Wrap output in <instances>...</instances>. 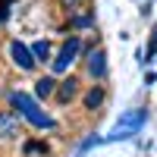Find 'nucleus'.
I'll return each instance as SVG.
<instances>
[{"label": "nucleus", "mask_w": 157, "mask_h": 157, "mask_svg": "<svg viewBox=\"0 0 157 157\" xmlns=\"http://www.w3.org/2000/svg\"><path fill=\"white\" fill-rule=\"evenodd\" d=\"M10 107L19 110V116L29 120L35 129H57V120L47 110H41V104H38L32 94H25V91H13L10 94Z\"/></svg>", "instance_id": "nucleus-1"}, {"label": "nucleus", "mask_w": 157, "mask_h": 157, "mask_svg": "<svg viewBox=\"0 0 157 157\" xmlns=\"http://www.w3.org/2000/svg\"><path fill=\"white\" fill-rule=\"evenodd\" d=\"M145 120H148V110L145 107H135V110H126L123 116H120V123L113 126V132L104 138V141H120V138H132L141 126H145Z\"/></svg>", "instance_id": "nucleus-2"}, {"label": "nucleus", "mask_w": 157, "mask_h": 157, "mask_svg": "<svg viewBox=\"0 0 157 157\" xmlns=\"http://www.w3.org/2000/svg\"><path fill=\"white\" fill-rule=\"evenodd\" d=\"M82 54V38L78 35H69L66 41H63V47H60V54L50 60V66H54V72H66L72 63H75V57Z\"/></svg>", "instance_id": "nucleus-3"}, {"label": "nucleus", "mask_w": 157, "mask_h": 157, "mask_svg": "<svg viewBox=\"0 0 157 157\" xmlns=\"http://www.w3.org/2000/svg\"><path fill=\"white\" fill-rule=\"evenodd\" d=\"M85 69H88V75L94 78V82H104V78H107V50L101 44L85 54Z\"/></svg>", "instance_id": "nucleus-4"}, {"label": "nucleus", "mask_w": 157, "mask_h": 157, "mask_svg": "<svg viewBox=\"0 0 157 157\" xmlns=\"http://www.w3.org/2000/svg\"><path fill=\"white\" fill-rule=\"evenodd\" d=\"M10 60H13V66H19L22 72H32L38 66L35 57H32V47L22 44V41H10Z\"/></svg>", "instance_id": "nucleus-5"}, {"label": "nucleus", "mask_w": 157, "mask_h": 157, "mask_svg": "<svg viewBox=\"0 0 157 157\" xmlns=\"http://www.w3.org/2000/svg\"><path fill=\"white\" fill-rule=\"evenodd\" d=\"M19 135V113L0 110V141H10Z\"/></svg>", "instance_id": "nucleus-6"}, {"label": "nucleus", "mask_w": 157, "mask_h": 157, "mask_svg": "<svg viewBox=\"0 0 157 157\" xmlns=\"http://www.w3.org/2000/svg\"><path fill=\"white\" fill-rule=\"evenodd\" d=\"M57 101L60 104H72L75 98H78V78L75 75H69V78H63V82H57Z\"/></svg>", "instance_id": "nucleus-7"}, {"label": "nucleus", "mask_w": 157, "mask_h": 157, "mask_svg": "<svg viewBox=\"0 0 157 157\" xmlns=\"http://www.w3.org/2000/svg\"><path fill=\"white\" fill-rule=\"evenodd\" d=\"M104 101H107V91H104V85H91L82 104H85V110H98Z\"/></svg>", "instance_id": "nucleus-8"}, {"label": "nucleus", "mask_w": 157, "mask_h": 157, "mask_svg": "<svg viewBox=\"0 0 157 157\" xmlns=\"http://www.w3.org/2000/svg\"><path fill=\"white\" fill-rule=\"evenodd\" d=\"M54 91H57V78L54 75H41V78H38V82H35V98H50V94H54Z\"/></svg>", "instance_id": "nucleus-9"}, {"label": "nucleus", "mask_w": 157, "mask_h": 157, "mask_svg": "<svg viewBox=\"0 0 157 157\" xmlns=\"http://www.w3.org/2000/svg\"><path fill=\"white\" fill-rule=\"evenodd\" d=\"M32 57H35V63L50 60V44H47V41H35V44H32Z\"/></svg>", "instance_id": "nucleus-10"}, {"label": "nucleus", "mask_w": 157, "mask_h": 157, "mask_svg": "<svg viewBox=\"0 0 157 157\" xmlns=\"http://www.w3.org/2000/svg\"><path fill=\"white\" fill-rule=\"evenodd\" d=\"M22 154H25V157H35V154H47V145H44V141H25V145H22Z\"/></svg>", "instance_id": "nucleus-11"}, {"label": "nucleus", "mask_w": 157, "mask_h": 157, "mask_svg": "<svg viewBox=\"0 0 157 157\" xmlns=\"http://www.w3.org/2000/svg\"><path fill=\"white\" fill-rule=\"evenodd\" d=\"M69 25H75V29H91V25H94V10L85 13V16H72Z\"/></svg>", "instance_id": "nucleus-12"}, {"label": "nucleus", "mask_w": 157, "mask_h": 157, "mask_svg": "<svg viewBox=\"0 0 157 157\" xmlns=\"http://www.w3.org/2000/svg\"><path fill=\"white\" fill-rule=\"evenodd\" d=\"M10 16V0H0V22H6Z\"/></svg>", "instance_id": "nucleus-13"}, {"label": "nucleus", "mask_w": 157, "mask_h": 157, "mask_svg": "<svg viewBox=\"0 0 157 157\" xmlns=\"http://www.w3.org/2000/svg\"><path fill=\"white\" fill-rule=\"evenodd\" d=\"M78 3H85V0H63V6H66V10H69V13H72V10H75V6H78Z\"/></svg>", "instance_id": "nucleus-14"}]
</instances>
